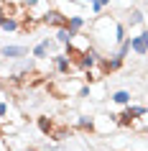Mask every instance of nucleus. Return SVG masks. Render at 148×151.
Instances as JSON below:
<instances>
[{
	"label": "nucleus",
	"mask_w": 148,
	"mask_h": 151,
	"mask_svg": "<svg viewBox=\"0 0 148 151\" xmlns=\"http://www.w3.org/2000/svg\"><path fill=\"white\" fill-rule=\"evenodd\" d=\"M89 5H92V13H94V16H100L107 5H112V0H92Z\"/></svg>",
	"instance_id": "2eb2a0df"
},
{
	"label": "nucleus",
	"mask_w": 148,
	"mask_h": 151,
	"mask_svg": "<svg viewBox=\"0 0 148 151\" xmlns=\"http://www.w3.org/2000/svg\"><path fill=\"white\" fill-rule=\"evenodd\" d=\"M28 151H36V149H28Z\"/></svg>",
	"instance_id": "f3484780"
},
{
	"label": "nucleus",
	"mask_w": 148,
	"mask_h": 151,
	"mask_svg": "<svg viewBox=\"0 0 148 151\" xmlns=\"http://www.w3.org/2000/svg\"><path fill=\"white\" fill-rule=\"evenodd\" d=\"M54 51H56V41L54 39H44V41H39V44L31 49V56L33 59H49Z\"/></svg>",
	"instance_id": "6e6552de"
},
{
	"label": "nucleus",
	"mask_w": 148,
	"mask_h": 151,
	"mask_svg": "<svg viewBox=\"0 0 148 151\" xmlns=\"http://www.w3.org/2000/svg\"><path fill=\"white\" fill-rule=\"evenodd\" d=\"M51 59H54V69H56V74H61V77H69L71 72L77 69L69 54H54Z\"/></svg>",
	"instance_id": "423d86ee"
},
{
	"label": "nucleus",
	"mask_w": 148,
	"mask_h": 151,
	"mask_svg": "<svg viewBox=\"0 0 148 151\" xmlns=\"http://www.w3.org/2000/svg\"><path fill=\"white\" fill-rule=\"evenodd\" d=\"M54 128H56L54 118H49V115H41V118H39V131H41L44 136H49V138H51V133H54Z\"/></svg>",
	"instance_id": "9b49d317"
},
{
	"label": "nucleus",
	"mask_w": 148,
	"mask_h": 151,
	"mask_svg": "<svg viewBox=\"0 0 148 151\" xmlns=\"http://www.w3.org/2000/svg\"><path fill=\"white\" fill-rule=\"evenodd\" d=\"M28 54H31V49L26 46V44H5V46H0V56L8 59V62L28 59Z\"/></svg>",
	"instance_id": "7ed1b4c3"
},
{
	"label": "nucleus",
	"mask_w": 148,
	"mask_h": 151,
	"mask_svg": "<svg viewBox=\"0 0 148 151\" xmlns=\"http://www.w3.org/2000/svg\"><path fill=\"white\" fill-rule=\"evenodd\" d=\"M123 64H125V59L110 54V56H100L94 67H100V77H110V74H115V72L123 69Z\"/></svg>",
	"instance_id": "f03ea898"
},
{
	"label": "nucleus",
	"mask_w": 148,
	"mask_h": 151,
	"mask_svg": "<svg viewBox=\"0 0 148 151\" xmlns=\"http://www.w3.org/2000/svg\"><path fill=\"white\" fill-rule=\"evenodd\" d=\"M110 100L115 105H128V103H133V95L128 92V90H115L112 95H110Z\"/></svg>",
	"instance_id": "f8f14e48"
},
{
	"label": "nucleus",
	"mask_w": 148,
	"mask_h": 151,
	"mask_svg": "<svg viewBox=\"0 0 148 151\" xmlns=\"http://www.w3.org/2000/svg\"><path fill=\"white\" fill-rule=\"evenodd\" d=\"M140 3H143V0H140Z\"/></svg>",
	"instance_id": "a211bd4d"
},
{
	"label": "nucleus",
	"mask_w": 148,
	"mask_h": 151,
	"mask_svg": "<svg viewBox=\"0 0 148 151\" xmlns=\"http://www.w3.org/2000/svg\"><path fill=\"white\" fill-rule=\"evenodd\" d=\"M115 128V115H92V133H110Z\"/></svg>",
	"instance_id": "39448f33"
},
{
	"label": "nucleus",
	"mask_w": 148,
	"mask_h": 151,
	"mask_svg": "<svg viewBox=\"0 0 148 151\" xmlns=\"http://www.w3.org/2000/svg\"><path fill=\"white\" fill-rule=\"evenodd\" d=\"M8 115V100H0V120Z\"/></svg>",
	"instance_id": "dca6fc26"
},
{
	"label": "nucleus",
	"mask_w": 148,
	"mask_h": 151,
	"mask_svg": "<svg viewBox=\"0 0 148 151\" xmlns=\"http://www.w3.org/2000/svg\"><path fill=\"white\" fill-rule=\"evenodd\" d=\"M128 41H130V51L135 56H146V51H148V33L146 31H140V33H135V36H128Z\"/></svg>",
	"instance_id": "0eeeda50"
},
{
	"label": "nucleus",
	"mask_w": 148,
	"mask_h": 151,
	"mask_svg": "<svg viewBox=\"0 0 148 151\" xmlns=\"http://www.w3.org/2000/svg\"><path fill=\"white\" fill-rule=\"evenodd\" d=\"M87 33L92 36V44L100 49H115L123 39H128L125 23L112 16H97L92 23H87Z\"/></svg>",
	"instance_id": "f257e3e1"
},
{
	"label": "nucleus",
	"mask_w": 148,
	"mask_h": 151,
	"mask_svg": "<svg viewBox=\"0 0 148 151\" xmlns=\"http://www.w3.org/2000/svg\"><path fill=\"white\" fill-rule=\"evenodd\" d=\"M66 31L74 36V33H79V31H84L87 28V18L79 13V16H66V26H64Z\"/></svg>",
	"instance_id": "1a4fd4ad"
},
{
	"label": "nucleus",
	"mask_w": 148,
	"mask_h": 151,
	"mask_svg": "<svg viewBox=\"0 0 148 151\" xmlns=\"http://www.w3.org/2000/svg\"><path fill=\"white\" fill-rule=\"evenodd\" d=\"M39 23L51 26V28H64V26H66V16H64L59 8H46L39 16Z\"/></svg>",
	"instance_id": "20e7f679"
},
{
	"label": "nucleus",
	"mask_w": 148,
	"mask_h": 151,
	"mask_svg": "<svg viewBox=\"0 0 148 151\" xmlns=\"http://www.w3.org/2000/svg\"><path fill=\"white\" fill-rule=\"evenodd\" d=\"M125 16H128V21H125V26H130V28H133V26H143V23H146V13H143V10H128V13H125Z\"/></svg>",
	"instance_id": "9d476101"
},
{
	"label": "nucleus",
	"mask_w": 148,
	"mask_h": 151,
	"mask_svg": "<svg viewBox=\"0 0 148 151\" xmlns=\"http://www.w3.org/2000/svg\"><path fill=\"white\" fill-rule=\"evenodd\" d=\"M77 128L92 133V115H77Z\"/></svg>",
	"instance_id": "ddd939ff"
},
{
	"label": "nucleus",
	"mask_w": 148,
	"mask_h": 151,
	"mask_svg": "<svg viewBox=\"0 0 148 151\" xmlns=\"http://www.w3.org/2000/svg\"><path fill=\"white\" fill-rule=\"evenodd\" d=\"M69 39H71V33L66 31V28H56V36H54V41H56V44L66 46V44H69Z\"/></svg>",
	"instance_id": "4468645a"
}]
</instances>
